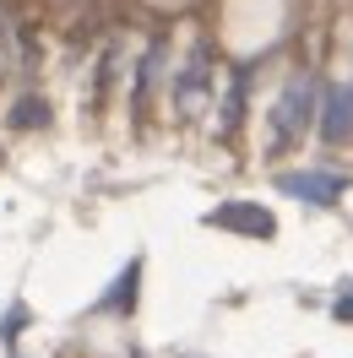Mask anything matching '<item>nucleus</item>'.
<instances>
[{
    "label": "nucleus",
    "mask_w": 353,
    "mask_h": 358,
    "mask_svg": "<svg viewBox=\"0 0 353 358\" xmlns=\"http://www.w3.org/2000/svg\"><path fill=\"white\" fill-rule=\"evenodd\" d=\"M315 98H321V82H315V71H293L288 76V87L277 92V103H272V120H266V147L272 152H288V147H299V136L310 131V120H315Z\"/></svg>",
    "instance_id": "1"
},
{
    "label": "nucleus",
    "mask_w": 353,
    "mask_h": 358,
    "mask_svg": "<svg viewBox=\"0 0 353 358\" xmlns=\"http://www.w3.org/2000/svg\"><path fill=\"white\" fill-rule=\"evenodd\" d=\"M277 190H283L288 201H305V206H337L348 196V174H337V169H283V174L272 179Z\"/></svg>",
    "instance_id": "2"
},
{
    "label": "nucleus",
    "mask_w": 353,
    "mask_h": 358,
    "mask_svg": "<svg viewBox=\"0 0 353 358\" xmlns=\"http://www.w3.org/2000/svg\"><path fill=\"white\" fill-rule=\"evenodd\" d=\"M315 131L326 147H342L353 136V82H331L315 98Z\"/></svg>",
    "instance_id": "3"
},
{
    "label": "nucleus",
    "mask_w": 353,
    "mask_h": 358,
    "mask_svg": "<svg viewBox=\"0 0 353 358\" xmlns=\"http://www.w3.org/2000/svg\"><path fill=\"white\" fill-rule=\"evenodd\" d=\"M207 76H212V49L196 44L191 60H185V71H179V82H174V114H191V109L207 103Z\"/></svg>",
    "instance_id": "4"
},
{
    "label": "nucleus",
    "mask_w": 353,
    "mask_h": 358,
    "mask_svg": "<svg viewBox=\"0 0 353 358\" xmlns=\"http://www.w3.org/2000/svg\"><path fill=\"white\" fill-rule=\"evenodd\" d=\"M163 55H169V38H163V33H153V38H147V49L136 55V82H131V109H136V125H141V109H147V98H153L158 76H163Z\"/></svg>",
    "instance_id": "5"
},
{
    "label": "nucleus",
    "mask_w": 353,
    "mask_h": 358,
    "mask_svg": "<svg viewBox=\"0 0 353 358\" xmlns=\"http://www.w3.org/2000/svg\"><path fill=\"white\" fill-rule=\"evenodd\" d=\"M212 223H234L240 234H256V239L277 234L272 212H266V206H250V201H234V206H223V212H212Z\"/></svg>",
    "instance_id": "6"
},
{
    "label": "nucleus",
    "mask_w": 353,
    "mask_h": 358,
    "mask_svg": "<svg viewBox=\"0 0 353 358\" xmlns=\"http://www.w3.org/2000/svg\"><path fill=\"white\" fill-rule=\"evenodd\" d=\"M136 282H141V266L131 261V266L120 271V282L98 299V310H104V315H131V310H136Z\"/></svg>",
    "instance_id": "7"
},
{
    "label": "nucleus",
    "mask_w": 353,
    "mask_h": 358,
    "mask_svg": "<svg viewBox=\"0 0 353 358\" xmlns=\"http://www.w3.org/2000/svg\"><path fill=\"white\" fill-rule=\"evenodd\" d=\"M244 87H250V71H240V76L228 82V92H223V120H218V136L240 131V114H244Z\"/></svg>",
    "instance_id": "8"
},
{
    "label": "nucleus",
    "mask_w": 353,
    "mask_h": 358,
    "mask_svg": "<svg viewBox=\"0 0 353 358\" xmlns=\"http://www.w3.org/2000/svg\"><path fill=\"white\" fill-rule=\"evenodd\" d=\"M44 103H39V98H33V92H27L22 103H17V109H11V131H27V125H44Z\"/></svg>",
    "instance_id": "9"
},
{
    "label": "nucleus",
    "mask_w": 353,
    "mask_h": 358,
    "mask_svg": "<svg viewBox=\"0 0 353 358\" xmlns=\"http://www.w3.org/2000/svg\"><path fill=\"white\" fill-rule=\"evenodd\" d=\"M6 49H11V17H6V6H0V60H6Z\"/></svg>",
    "instance_id": "10"
}]
</instances>
